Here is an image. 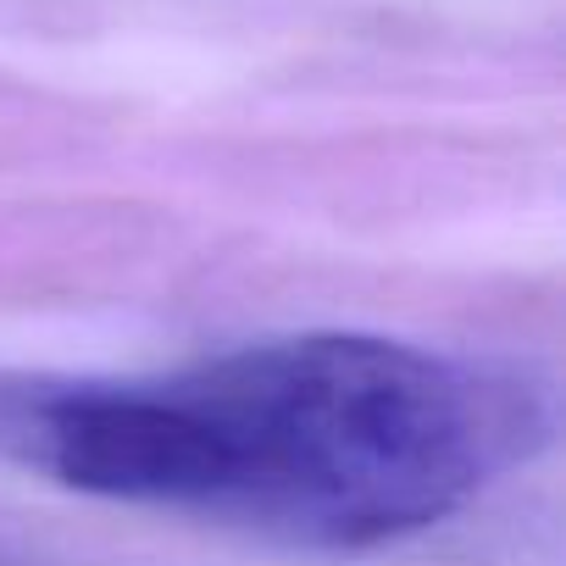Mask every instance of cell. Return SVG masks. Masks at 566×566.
Masks as SVG:
<instances>
[{"instance_id": "obj_1", "label": "cell", "mask_w": 566, "mask_h": 566, "mask_svg": "<svg viewBox=\"0 0 566 566\" xmlns=\"http://www.w3.org/2000/svg\"><path fill=\"white\" fill-rule=\"evenodd\" d=\"M538 439L511 378L378 334H290L172 373L0 367V467L290 549H378Z\"/></svg>"}]
</instances>
